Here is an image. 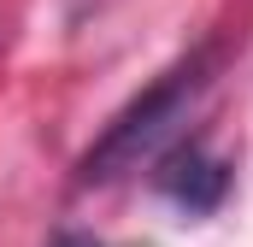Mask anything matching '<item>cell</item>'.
<instances>
[{"mask_svg":"<svg viewBox=\"0 0 253 247\" xmlns=\"http://www.w3.org/2000/svg\"><path fill=\"white\" fill-rule=\"evenodd\" d=\"M53 247H100V242H88V236H53Z\"/></svg>","mask_w":253,"mask_h":247,"instance_id":"obj_3","label":"cell"},{"mask_svg":"<svg viewBox=\"0 0 253 247\" xmlns=\"http://www.w3.org/2000/svg\"><path fill=\"white\" fill-rule=\"evenodd\" d=\"M147 171H153V194L171 200L183 218H212L230 200V183H236V165L218 159L200 135H177Z\"/></svg>","mask_w":253,"mask_h":247,"instance_id":"obj_2","label":"cell"},{"mask_svg":"<svg viewBox=\"0 0 253 247\" xmlns=\"http://www.w3.org/2000/svg\"><path fill=\"white\" fill-rule=\"evenodd\" d=\"M212 59H218L212 47H194L189 59H177L165 77H153L124 112L94 135V147L77 159V188H106V183H124L135 171H147L189 129L200 94L212 88Z\"/></svg>","mask_w":253,"mask_h":247,"instance_id":"obj_1","label":"cell"}]
</instances>
